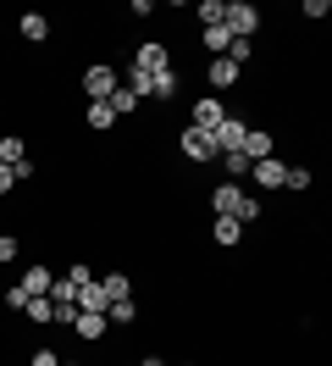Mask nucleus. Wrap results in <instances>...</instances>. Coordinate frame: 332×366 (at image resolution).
Masks as SVG:
<instances>
[{"label":"nucleus","mask_w":332,"mask_h":366,"mask_svg":"<svg viewBox=\"0 0 332 366\" xmlns=\"http://www.w3.org/2000/svg\"><path fill=\"white\" fill-rule=\"evenodd\" d=\"M177 150H183V161L188 167H216V134H205V128H188L183 122V134H177Z\"/></svg>","instance_id":"f257e3e1"},{"label":"nucleus","mask_w":332,"mask_h":366,"mask_svg":"<svg viewBox=\"0 0 332 366\" xmlns=\"http://www.w3.org/2000/svg\"><path fill=\"white\" fill-rule=\"evenodd\" d=\"M221 28H227L233 39H255V34H261V6H255V0H227Z\"/></svg>","instance_id":"f03ea898"},{"label":"nucleus","mask_w":332,"mask_h":366,"mask_svg":"<svg viewBox=\"0 0 332 366\" xmlns=\"http://www.w3.org/2000/svg\"><path fill=\"white\" fill-rule=\"evenodd\" d=\"M78 84H84V94H89V100H111V89L122 84V67L100 56V61H89V67H84V78H78Z\"/></svg>","instance_id":"7ed1b4c3"},{"label":"nucleus","mask_w":332,"mask_h":366,"mask_svg":"<svg viewBox=\"0 0 332 366\" xmlns=\"http://www.w3.org/2000/svg\"><path fill=\"white\" fill-rule=\"evenodd\" d=\"M128 67H139V72H150V78H155V72L172 67V45H166V39H144V45L128 56Z\"/></svg>","instance_id":"20e7f679"},{"label":"nucleus","mask_w":332,"mask_h":366,"mask_svg":"<svg viewBox=\"0 0 332 366\" xmlns=\"http://www.w3.org/2000/svg\"><path fill=\"white\" fill-rule=\"evenodd\" d=\"M205 84H211V94H233L243 84V67H233V61H227V56H211V61H205Z\"/></svg>","instance_id":"39448f33"},{"label":"nucleus","mask_w":332,"mask_h":366,"mask_svg":"<svg viewBox=\"0 0 332 366\" xmlns=\"http://www.w3.org/2000/svg\"><path fill=\"white\" fill-rule=\"evenodd\" d=\"M221 117H227V100H216V94H199L194 106H188V128H205V134H216Z\"/></svg>","instance_id":"423d86ee"},{"label":"nucleus","mask_w":332,"mask_h":366,"mask_svg":"<svg viewBox=\"0 0 332 366\" xmlns=\"http://www.w3.org/2000/svg\"><path fill=\"white\" fill-rule=\"evenodd\" d=\"M238 200H243V183H211V194H205V206H211V217H233L238 211Z\"/></svg>","instance_id":"0eeeda50"},{"label":"nucleus","mask_w":332,"mask_h":366,"mask_svg":"<svg viewBox=\"0 0 332 366\" xmlns=\"http://www.w3.org/2000/svg\"><path fill=\"white\" fill-rule=\"evenodd\" d=\"M283 172H288V161L266 156V161H249V178L243 183H255V189H283Z\"/></svg>","instance_id":"6e6552de"},{"label":"nucleus","mask_w":332,"mask_h":366,"mask_svg":"<svg viewBox=\"0 0 332 366\" xmlns=\"http://www.w3.org/2000/svg\"><path fill=\"white\" fill-rule=\"evenodd\" d=\"M177 94H183V72H177V61H172L166 72H155V78H150V100H155V106H172Z\"/></svg>","instance_id":"1a4fd4ad"},{"label":"nucleus","mask_w":332,"mask_h":366,"mask_svg":"<svg viewBox=\"0 0 332 366\" xmlns=\"http://www.w3.org/2000/svg\"><path fill=\"white\" fill-rule=\"evenodd\" d=\"M50 283H56V272H50L44 261H28V267H22V277H17V289H22L28 300H34V295H50Z\"/></svg>","instance_id":"9d476101"},{"label":"nucleus","mask_w":332,"mask_h":366,"mask_svg":"<svg viewBox=\"0 0 332 366\" xmlns=\"http://www.w3.org/2000/svg\"><path fill=\"white\" fill-rule=\"evenodd\" d=\"M17 34H22V45H44V39L56 34V23H50L44 11H22V17H17Z\"/></svg>","instance_id":"9b49d317"},{"label":"nucleus","mask_w":332,"mask_h":366,"mask_svg":"<svg viewBox=\"0 0 332 366\" xmlns=\"http://www.w3.org/2000/svg\"><path fill=\"white\" fill-rule=\"evenodd\" d=\"M243 233H249V228H243L238 217H211V239H216L221 250H238V244H243Z\"/></svg>","instance_id":"f8f14e48"},{"label":"nucleus","mask_w":332,"mask_h":366,"mask_svg":"<svg viewBox=\"0 0 332 366\" xmlns=\"http://www.w3.org/2000/svg\"><path fill=\"white\" fill-rule=\"evenodd\" d=\"M243 139H249V122L243 117H221V128H216V150H243Z\"/></svg>","instance_id":"ddd939ff"},{"label":"nucleus","mask_w":332,"mask_h":366,"mask_svg":"<svg viewBox=\"0 0 332 366\" xmlns=\"http://www.w3.org/2000/svg\"><path fill=\"white\" fill-rule=\"evenodd\" d=\"M72 333H78L84 344H100V339L111 333V322L100 317V311H78V322H72Z\"/></svg>","instance_id":"4468645a"},{"label":"nucleus","mask_w":332,"mask_h":366,"mask_svg":"<svg viewBox=\"0 0 332 366\" xmlns=\"http://www.w3.org/2000/svg\"><path fill=\"white\" fill-rule=\"evenodd\" d=\"M72 305H78V311H100V317H106V289H100V277H89V283H78V295H72Z\"/></svg>","instance_id":"2eb2a0df"},{"label":"nucleus","mask_w":332,"mask_h":366,"mask_svg":"<svg viewBox=\"0 0 332 366\" xmlns=\"http://www.w3.org/2000/svg\"><path fill=\"white\" fill-rule=\"evenodd\" d=\"M243 156H249V161L277 156V134H271V128H249V139H243Z\"/></svg>","instance_id":"dca6fc26"},{"label":"nucleus","mask_w":332,"mask_h":366,"mask_svg":"<svg viewBox=\"0 0 332 366\" xmlns=\"http://www.w3.org/2000/svg\"><path fill=\"white\" fill-rule=\"evenodd\" d=\"M139 317H144V305H139V300H111V305H106V322H111V327H139Z\"/></svg>","instance_id":"f3484780"},{"label":"nucleus","mask_w":332,"mask_h":366,"mask_svg":"<svg viewBox=\"0 0 332 366\" xmlns=\"http://www.w3.org/2000/svg\"><path fill=\"white\" fill-rule=\"evenodd\" d=\"M106 106H111V112H116V122H122V117H133V112H144V100H139V94H133L128 84H116Z\"/></svg>","instance_id":"a211bd4d"},{"label":"nucleus","mask_w":332,"mask_h":366,"mask_svg":"<svg viewBox=\"0 0 332 366\" xmlns=\"http://www.w3.org/2000/svg\"><path fill=\"white\" fill-rule=\"evenodd\" d=\"M84 122L94 128V134H111V128H116V112H111L106 100H89V106H84Z\"/></svg>","instance_id":"6ab92c4d"},{"label":"nucleus","mask_w":332,"mask_h":366,"mask_svg":"<svg viewBox=\"0 0 332 366\" xmlns=\"http://www.w3.org/2000/svg\"><path fill=\"white\" fill-rule=\"evenodd\" d=\"M216 167L227 172V183H243V178H249V156H243V150H221Z\"/></svg>","instance_id":"aec40b11"},{"label":"nucleus","mask_w":332,"mask_h":366,"mask_svg":"<svg viewBox=\"0 0 332 366\" xmlns=\"http://www.w3.org/2000/svg\"><path fill=\"white\" fill-rule=\"evenodd\" d=\"M22 317H28V327H50V317H56V305H50V295H34L28 305H22Z\"/></svg>","instance_id":"412c9836"},{"label":"nucleus","mask_w":332,"mask_h":366,"mask_svg":"<svg viewBox=\"0 0 332 366\" xmlns=\"http://www.w3.org/2000/svg\"><path fill=\"white\" fill-rule=\"evenodd\" d=\"M199 45L211 50V56H227V45H233V34H227L221 23H211V28H199Z\"/></svg>","instance_id":"4be33fe9"},{"label":"nucleus","mask_w":332,"mask_h":366,"mask_svg":"<svg viewBox=\"0 0 332 366\" xmlns=\"http://www.w3.org/2000/svg\"><path fill=\"white\" fill-rule=\"evenodd\" d=\"M22 156H28V139L22 134H0V167H17Z\"/></svg>","instance_id":"5701e85b"},{"label":"nucleus","mask_w":332,"mask_h":366,"mask_svg":"<svg viewBox=\"0 0 332 366\" xmlns=\"http://www.w3.org/2000/svg\"><path fill=\"white\" fill-rule=\"evenodd\" d=\"M100 289H106V300H133V277L128 272H106Z\"/></svg>","instance_id":"b1692460"},{"label":"nucleus","mask_w":332,"mask_h":366,"mask_svg":"<svg viewBox=\"0 0 332 366\" xmlns=\"http://www.w3.org/2000/svg\"><path fill=\"white\" fill-rule=\"evenodd\" d=\"M221 11H227V0H199V6L188 11V17H194L199 28H211V23H221Z\"/></svg>","instance_id":"393cba45"},{"label":"nucleus","mask_w":332,"mask_h":366,"mask_svg":"<svg viewBox=\"0 0 332 366\" xmlns=\"http://www.w3.org/2000/svg\"><path fill=\"white\" fill-rule=\"evenodd\" d=\"M233 217H238L243 228H255V222H261V217H266V206H261V200H255V194H249V189H243V200H238V211H233Z\"/></svg>","instance_id":"a878e982"},{"label":"nucleus","mask_w":332,"mask_h":366,"mask_svg":"<svg viewBox=\"0 0 332 366\" xmlns=\"http://www.w3.org/2000/svg\"><path fill=\"white\" fill-rule=\"evenodd\" d=\"M310 183H316V172H310V167H288V172H283V189H288V194H305Z\"/></svg>","instance_id":"bb28decb"},{"label":"nucleus","mask_w":332,"mask_h":366,"mask_svg":"<svg viewBox=\"0 0 332 366\" xmlns=\"http://www.w3.org/2000/svg\"><path fill=\"white\" fill-rule=\"evenodd\" d=\"M17 261H22V239L6 228V233H0V267H17Z\"/></svg>","instance_id":"cd10ccee"},{"label":"nucleus","mask_w":332,"mask_h":366,"mask_svg":"<svg viewBox=\"0 0 332 366\" xmlns=\"http://www.w3.org/2000/svg\"><path fill=\"white\" fill-rule=\"evenodd\" d=\"M227 61H233V67H249V61H255V39H233V45H227Z\"/></svg>","instance_id":"c85d7f7f"},{"label":"nucleus","mask_w":332,"mask_h":366,"mask_svg":"<svg viewBox=\"0 0 332 366\" xmlns=\"http://www.w3.org/2000/svg\"><path fill=\"white\" fill-rule=\"evenodd\" d=\"M0 305H6L11 317H22V305H28V295H22L17 283H6V289H0Z\"/></svg>","instance_id":"c756f323"},{"label":"nucleus","mask_w":332,"mask_h":366,"mask_svg":"<svg viewBox=\"0 0 332 366\" xmlns=\"http://www.w3.org/2000/svg\"><path fill=\"white\" fill-rule=\"evenodd\" d=\"M327 11H332V0H305V6H299V17H305V23H321Z\"/></svg>","instance_id":"7c9ffc66"},{"label":"nucleus","mask_w":332,"mask_h":366,"mask_svg":"<svg viewBox=\"0 0 332 366\" xmlns=\"http://www.w3.org/2000/svg\"><path fill=\"white\" fill-rule=\"evenodd\" d=\"M50 305H56V300H50ZM72 322H78V305H56V317H50V327H72Z\"/></svg>","instance_id":"2f4dec72"},{"label":"nucleus","mask_w":332,"mask_h":366,"mask_svg":"<svg viewBox=\"0 0 332 366\" xmlns=\"http://www.w3.org/2000/svg\"><path fill=\"white\" fill-rule=\"evenodd\" d=\"M28 366H61V355H56V350H50V344H39V350H34V355H28Z\"/></svg>","instance_id":"473e14b6"},{"label":"nucleus","mask_w":332,"mask_h":366,"mask_svg":"<svg viewBox=\"0 0 332 366\" xmlns=\"http://www.w3.org/2000/svg\"><path fill=\"white\" fill-rule=\"evenodd\" d=\"M11 172H17V183H34V178H39V167H34V156H22L17 167H11Z\"/></svg>","instance_id":"72a5a7b5"},{"label":"nucleus","mask_w":332,"mask_h":366,"mask_svg":"<svg viewBox=\"0 0 332 366\" xmlns=\"http://www.w3.org/2000/svg\"><path fill=\"white\" fill-rule=\"evenodd\" d=\"M66 277H72V283H89V277H94V267H89V261H72V267H66Z\"/></svg>","instance_id":"f704fd0d"},{"label":"nucleus","mask_w":332,"mask_h":366,"mask_svg":"<svg viewBox=\"0 0 332 366\" xmlns=\"http://www.w3.org/2000/svg\"><path fill=\"white\" fill-rule=\"evenodd\" d=\"M11 189H17V172H11V167H0V200H6Z\"/></svg>","instance_id":"c9c22d12"},{"label":"nucleus","mask_w":332,"mask_h":366,"mask_svg":"<svg viewBox=\"0 0 332 366\" xmlns=\"http://www.w3.org/2000/svg\"><path fill=\"white\" fill-rule=\"evenodd\" d=\"M133 361H139V366H166L161 355H133Z\"/></svg>","instance_id":"e433bc0d"},{"label":"nucleus","mask_w":332,"mask_h":366,"mask_svg":"<svg viewBox=\"0 0 332 366\" xmlns=\"http://www.w3.org/2000/svg\"><path fill=\"white\" fill-rule=\"evenodd\" d=\"M61 366H89V361H72V355H61Z\"/></svg>","instance_id":"4c0bfd02"}]
</instances>
